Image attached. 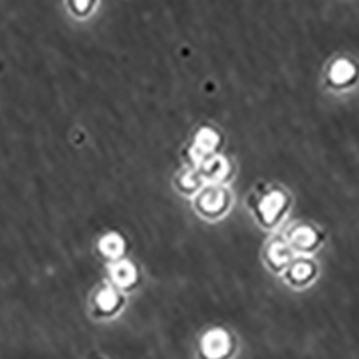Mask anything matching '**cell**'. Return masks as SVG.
Returning a JSON list of instances; mask_svg holds the SVG:
<instances>
[{
	"instance_id": "cell-1",
	"label": "cell",
	"mask_w": 359,
	"mask_h": 359,
	"mask_svg": "<svg viewBox=\"0 0 359 359\" xmlns=\"http://www.w3.org/2000/svg\"><path fill=\"white\" fill-rule=\"evenodd\" d=\"M233 349V336L224 328H211L201 336L200 355L203 359H228Z\"/></svg>"
},
{
	"instance_id": "cell-2",
	"label": "cell",
	"mask_w": 359,
	"mask_h": 359,
	"mask_svg": "<svg viewBox=\"0 0 359 359\" xmlns=\"http://www.w3.org/2000/svg\"><path fill=\"white\" fill-rule=\"evenodd\" d=\"M230 206V194L222 187H208L197 197V211L206 219H217L223 216Z\"/></svg>"
},
{
	"instance_id": "cell-3",
	"label": "cell",
	"mask_w": 359,
	"mask_h": 359,
	"mask_svg": "<svg viewBox=\"0 0 359 359\" xmlns=\"http://www.w3.org/2000/svg\"><path fill=\"white\" fill-rule=\"evenodd\" d=\"M287 208V200L283 193L273 190V192L266 193L256 206V213L259 222L266 227H273L278 224L283 217Z\"/></svg>"
},
{
	"instance_id": "cell-4",
	"label": "cell",
	"mask_w": 359,
	"mask_h": 359,
	"mask_svg": "<svg viewBox=\"0 0 359 359\" xmlns=\"http://www.w3.org/2000/svg\"><path fill=\"white\" fill-rule=\"evenodd\" d=\"M283 273L286 282L290 286L305 287L315 281L316 274H318V267L309 258L301 256L298 259H293Z\"/></svg>"
},
{
	"instance_id": "cell-5",
	"label": "cell",
	"mask_w": 359,
	"mask_h": 359,
	"mask_svg": "<svg viewBox=\"0 0 359 359\" xmlns=\"http://www.w3.org/2000/svg\"><path fill=\"white\" fill-rule=\"evenodd\" d=\"M286 242L293 251H299L302 256H308L321 246L322 237L319 231L310 226H298L289 231Z\"/></svg>"
},
{
	"instance_id": "cell-6",
	"label": "cell",
	"mask_w": 359,
	"mask_h": 359,
	"mask_svg": "<svg viewBox=\"0 0 359 359\" xmlns=\"http://www.w3.org/2000/svg\"><path fill=\"white\" fill-rule=\"evenodd\" d=\"M266 262L274 272H285L293 260V250L286 240H274L266 249Z\"/></svg>"
},
{
	"instance_id": "cell-7",
	"label": "cell",
	"mask_w": 359,
	"mask_h": 359,
	"mask_svg": "<svg viewBox=\"0 0 359 359\" xmlns=\"http://www.w3.org/2000/svg\"><path fill=\"white\" fill-rule=\"evenodd\" d=\"M110 273L112 281L121 287H128L137 281V269L128 260H121L112 265L110 267Z\"/></svg>"
},
{
	"instance_id": "cell-8",
	"label": "cell",
	"mask_w": 359,
	"mask_h": 359,
	"mask_svg": "<svg viewBox=\"0 0 359 359\" xmlns=\"http://www.w3.org/2000/svg\"><path fill=\"white\" fill-rule=\"evenodd\" d=\"M355 78V68L347 60L336 62L331 71V81L335 85H347Z\"/></svg>"
},
{
	"instance_id": "cell-9",
	"label": "cell",
	"mask_w": 359,
	"mask_h": 359,
	"mask_svg": "<svg viewBox=\"0 0 359 359\" xmlns=\"http://www.w3.org/2000/svg\"><path fill=\"white\" fill-rule=\"evenodd\" d=\"M101 251L110 258H118L124 251V240L118 235L105 236L99 243Z\"/></svg>"
},
{
	"instance_id": "cell-10",
	"label": "cell",
	"mask_w": 359,
	"mask_h": 359,
	"mask_svg": "<svg viewBox=\"0 0 359 359\" xmlns=\"http://www.w3.org/2000/svg\"><path fill=\"white\" fill-rule=\"evenodd\" d=\"M118 302H119L118 294H117V292H115L114 289H111V287L102 289V290L98 293V297H97V303H98V306H99L102 310H107V312L115 309L117 305H118Z\"/></svg>"
},
{
	"instance_id": "cell-11",
	"label": "cell",
	"mask_w": 359,
	"mask_h": 359,
	"mask_svg": "<svg viewBox=\"0 0 359 359\" xmlns=\"http://www.w3.org/2000/svg\"><path fill=\"white\" fill-rule=\"evenodd\" d=\"M72 2H74V6L78 8L81 12L90 8V0H72Z\"/></svg>"
}]
</instances>
